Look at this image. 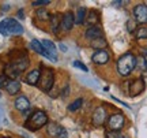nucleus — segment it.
<instances>
[{
	"label": "nucleus",
	"mask_w": 147,
	"mask_h": 138,
	"mask_svg": "<svg viewBox=\"0 0 147 138\" xmlns=\"http://www.w3.org/2000/svg\"><path fill=\"white\" fill-rule=\"evenodd\" d=\"M136 67L139 69V71H146L147 66H146V59L144 56H140V58H136Z\"/></svg>",
	"instance_id": "nucleus-25"
},
{
	"label": "nucleus",
	"mask_w": 147,
	"mask_h": 138,
	"mask_svg": "<svg viewBox=\"0 0 147 138\" xmlns=\"http://www.w3.org/2000/svg\"><path fill=\"white\" fill-rule=\"evenodd\" d=\"M42 45L45 47V49H47V52L49 53L51 59H52L53 62H56V60H57V55H56V45H55L52 41H49V40H44V41H42Z\"/></svg>",
	"instance_id": "nucleus-17"
},
{
	"label": "nucleus",
	"mask_w": 147,
	"mask_h": 138,
	"mask_svg": "<svg viewBox=\"0 0 147 138\" xmlns=\"http://www.w3.org/2000/svg\"><path fill=\"white\" fill-rule=\"evenodd\" d=\"M27 66H29V62H27L26 58L16 59V60H14L12 63L7 66V75L10 77L11 80H16V77L21 74L23 70L27 69Z\"/></svg>",
	"instance_id": "nucleus-3"
},
{
	"label": "nucleus",
	"mask_w": 147,
	"mask_h": 138,
	"mask_svg": "<svg viewBox=\"0 0 147 138\" xmlns=\"http://www.w3.org/2000/svg\"><path fill=\"white\" fill-rule=\"evenodd\" d=\"M91 47L98 49V51H104V48L106 47V41L104 38H98V40H94L91 41Z\"/></svg>",
	"instance_id": "nucleus-22"
},
{
	"label": "nucleus",
	"mask_w": 147,
	"mask_h": 138,
	"mask_svg": "<svg viewBox=\"0 0 147 138\" xmlns=\"http://www.w3.org/2000/svg\"><path fill=\"white\" fill-rule=\"evenodd\" d=\"M68 94H69V88H68V85H67L65 89H64V97H67Z\"/></svg>",
	"instance_id": "nucleus-32"
},
{
	"label": "nucleus",
	"mask_w": 147,
	"mask_h": 138,
	"mask_svg": "<svg viewBox=\"0 0 147 138\" xmlns=\"http://www.w3.org/2000/svg\"><path fill=\"white\" fill-rule=\"evenodd\" d=\"M45 124H48V115L44 111H40V109L33 112L30 120L26 123V126L30 128V130H33V131L44 127Z\"/></svg>",
	"instance_id": "nucleus-4"
},
{
	"label": "nucleus",
	"mask_w": 147,
	"mask_h": 138,
	"mask_svg": "<svg viewBox=\"0 0 147 138\" xmlns=\"http://www.w3.org/2000/svg\"><path fill=\"white\" fill-rule=\"evenodd\" d=\"M32 48L36 51L37 53H41L42 56H45V58L51 59V56H49V53L47 52V49H45V47L42 45V43H40L38 40H33L32 41Z\"/></svg>",
	"instance_id": "nucleus-18"
},
{
	"label": "nucleus",
	"mask_w": 147,
	"mask_h": 138,
	"mask_svg": "<svg viewBox=\"0 0 147 138\" xmlns=\"http://www.w3.org/2000/svg\"><path fill=\"white\" fill-rule=\"evenodd\" d=\"M15 108L18 109V111L21 112H26L29 108H30V101L27 100V97H25V96H19V97H16L15 100Z\"/></svg>",
	"instance_id": "nucleus-13"
},
{
	"label": "nucleus",
	"mask_w": 147,
	"mask_h": 138,
	"mask_svg": "<svg viewBox=\"0 0 147 138\" xmlns=\"http://www.w3.org/2000/svg\"><path fill=\"white\" fill-rule=\"evenodd\" d=\"M128 26H129V27H128V32H134V30H135V27H134V23H131V21H129V22H128Z\"/></svg>",
	"instance_id": "nucleus-31"
},
{
	"label": "nucleus",
	"mask_w": 147,
	"mask_h": 138,
	"mask_svg": "<svg viewBox=\"0 0 147 138\" xmlns=\"http://www.w3.org/2000/svg\"><path fill=\"white\" fill-rule=\"evenodd\" d=\"M5 90L8 92V94H16L18 92L21 90V82L18 80H10L7 81V84H5Z\"/></svg>",
	"instance_id": "nucleus-16"
},
{
	"label": "nucleus",
	"mask_w": 147,
	"mask_h": 138,
	"mask_svg": "<svg viewBox=\"0 0 147 138\" xmlns=\"http://www.w3.org/2000/svg\"><path fill=\"white\" fill-rule=\"evenodd\" d=\"M106 120V109L104 107H98L95 108L94 114H93V124L94 126H102Z\"/></svg>",
	"instance_id": "nucleus-9"
},
{
	"label": "nucleus",
	"mask_w": 147,
	"mask_h": 138,
	"mask_svg": "<svg viewBox=\"0 0 147 138\" xmlns=\"http://www.w3.org/2000/svg\"><path fill=\"white\" fill-rule=\"evenodd\" d=\"M106 138H123L120 134H117L116 131H109V133L106 134Z\"/></svg>",
	"instance_id": "nucleus-29"
},
{
	"label": "nucleus",
	"mask_w": 147,
	"mask_h": 138,
	"mask_svg": "<svg viewBox=\"0 0 147 138\" xmlns=\"http://www.w3.org/2000/svg\"><path fill=\"white\" fill-rule=\"evenodd\" d=\"M40 81H41V88L42 90H51L52 89L53 84H55V74L51 69H44V71L41 73V77H40Z\"/></svg>",
	"instance_id": "nucleus-6"
},
{
	"label": "nucleus",
	"mask_w": 147,
	"mask_h": 138,
	"mask_svg": "<svg viewBox=\"0 0 147 138\" xmlns=\"http://www.w3.org/2000/svg\"><path fill=\"white\" fill-rule=\"evenodd\" d=\"M135 37H136L138 40H144V38H147V27L143 26V25L138 26L136 30H135Z\"/></svg>",
	"instance_id": "nucleus-20"
},
{
	"label": "nucleus",
	"mask_w": 147,
	"mask_h": 138,
	"mask_svg": "<svg viewBox=\"0 0 147 138\" xmlns=\"http://www.w3.org/2000/svg\"><path fill=\"white\" fill-rule=\"evenodd\" d=\"M51 3L49 0H34V1H32V5H34V7H41V5H48Z\"/></svg>",
	"instance_id": "nucleus-27"
},
{
	"label": "nucleus",
	"mask_w": 147,
	"mask_h": 138,
	"mask_svg": "<svg viewBox=\"0 0 147 138\" xmlns=\"http://www.w3.org/2000/svg\"><path fill=\"white\" fill-rule=\"evenodd\" d=\"M102 29L100 26H90L86 32H84V36L86 38H89L90 41H94V40H98V38H102Z\"/></svg>",
	"instance_id": "nucleus-11"
},
{
	"label": "nucleus",
	"mask_w": 147,
	"mask_h": 138,
	"mask_svg": "<svg viewBox=\"0 0 147 138\" xmlns=\"http://www.w3.org/2000/svg\"><path fill=\"white\" fill-rule=\"evenodd\" d=\"M47 131L49 135H52V137H57V138H67L68 137V133H67V130L61 126H59L56 123H49L47 126Z\"/></svg>",
	"instance_id": "nucleus-8"
},
{
	"label": "nucleus",
	"mask_w": 147,
	"mask_h": 138,
	"mask_svg": "<svg viewBox=\"0 0 147 138\" xmlns=\"http://www.w3.org/2000/svg\"><path fill=\"white\" fill-rule=\"evenodd\" d=\"M116 67H117V73L121 77H128L134 70L136 69V56L131 52L124 53L123 56L119 58Z\"/></svg>",
	"instance_id": "nucleus-1"
},
{
	"label": "nucleus",
	"mask_w": 147,
	"mask_h": 138,
	"mask_svg": "<svg viewBox=\"0 0 147 138\" xmlns=\"http://www.w3.org/2000/svg\"><path fill=\"white\" fill-rule=\"evenodd\" d=\"M37 18H38L40 21H48V19L51 18V14H49L47 10H44V8H42V10L37 11Z\"/></svg>",
	"instance_id": "nucleus-26"
},
{
	"label": "nucleus",
	"mask_w": 147,
	"mask_h": 138,
	"mask_svg": "<svg viewBox=\"0 0 147 138\" xmlns=\"http://www.w3.org/2000/svg\"><path fill=\"white\" fill-rule=\"evenodd\" d=\"M134 19L140 23L144 25L147 23V5L146 4H138L134 8Z\"/></svg>",
	"instance_id": "nucleus-7"
},
{
	"label": "nucleus",
	"mask_w": 147,
	"mask_h": 138,
	"mask_svg": "<svg viewBox=\"0 0 147 138\" xmlns=\"http://www.w3.org/2000/svg\"><path fill=\"white\" fill-rule=\"evenodd\" d=\"M0 33L3 36H8V34H22L23 33V27L19 22H16L12 18H7L0 22Z\"/></svg>",
	"instance_id": "nucleus-2"
},
{
	"label": "nucleus",
	"mask_w": 147,
	"mask_h": 138,
	"mask_svg": "<svg viewBox=\"0 0 147 138\" xmlns=\"http://www.w3.org/2000/svg\"><path fill=\"white\" fill-rule=\"evenodd\" d=\"M86 22L89 23L90 26H95V23L98 22V12H97V11H94V10H91L89 12V15H87Z\"/></svg>",
	"instance_id": "nucleus-21"
},
{
	"label": "nucleus",
	"mask_w": 147,
	"mask_h": 138,
	"mask_svg": "<svg viewBox=\"0 0 147 138\" xmlns=\"http://www.w3.org/2000/svg\"><path fill=\"white\" fill-rule=\"evenodd\" d=\"M82 104H83V99H76L74 103H71L68 105V111H71V112L76 111V109H79L82 107Z\"/></svg>",
	"instance_id": "nucleus-24"
},
{
	"label": "nucleus",
	"mask_w": 147,
	"mask_h": 138,
	"mask_svg": "<svg viewBox=\"0 0 147 138\" xmlns=\"http://www.w3.org/2000/svg\"><path fill=\"white\" fill-rule=\"evenodd\" d=\"M144 90V81L143 80H135L129 85V93L131 96H136Z\"/></svg>",
	"instance_id": "nucleus-15"
},
{
	"label": "nucleus",
	"mask_w": 147,
	"mask_h": 138,
	"mask_svg": "<svg viewBox=\"0 0 147 138\" xmlns=\"http://www.w3.org/2000/svg\"><path fill=\"white\" fill-rule=\"evenodd\" d=\"M59 47H60V49H61L63 52H67V45H64V44H60Z\"/></svg>",
	"instance_id": "nucleus-33"
},
{
	"label": "nucleus",
	"mask_w": 147,
	"mask_h": 138,
	"mask_svg": "<svg viewBox=\"0 0 147 138\" xmlns=\"http://www.w3.org/2000/svg\"><path fill=\"white\" fill-rule=\"evenodd\" d=\"M74 23H75V16H74L72 12H65L61 18V22H60V27L65 30V32H69L74 27Z\"/></svg>",
	"instance_id": "nucleus-10"
},
{
	"label": "nucleus",
	"mask_w": 147,
	"mask_h": 138,
	"mask_svg": "<svg viewBox=\"0 0 147 138\" xmlns=\"http://www.w3.org/2000/svg\"><path fill=\"white\" fill-rule=\"evenodd\" d=\"M5 84H7V77H5V75H1V77H0V88H1V86H5Z\"/></svg>",
	"instance_id": "nucleus-30"
},
{
	"label": "nucleus",
	"mask_w": 147,
	"mask_h": 138,
	"mask_svg": "<svg viewBox=\"0 0 147 138\" xmlns=\"http://www.w3.org/2000/svg\"><path fill=\"white\" fill-rule=\"evenodd\" d=\"M60 16L59 15H53L52 16V21H51V27H52V32L53 33H57V29L60 27Z\"/></svg>",
	"instance_id": "nucleus-23"
},
{
	"label": "nucleus",
	"mask_w": 147,
	"mask_h": 138,
	"mask_svg": "<svg viewBox=\"0 0 147 138\" xmlns=\"http://www.w3.org/2000/svg\"><path fill=\"white\" fill-rule=\"evenodd\" d=\"M144 59H146V66H147V55H146V56H144Z\"/></svg>",
	"instance_id": "nucleus-35"
},
{
	"label": "nucleus",
	"mask_w": 147,
	"mask_h": 138,
	"mask_svg": "<svg viewBox=\"0 0 147 138\" xmlns=\"http://www.w3.org/2000/svg\"><path fill=\"white\" fill-rule=\"evenodd\" d=\"M109 59H110V56L106 51H95L93 53V56H91V60L95 64H106L109 62Z\"/></svg>",
	"instance_id": "nucleus-12"
},
{
	"label": "nucleus",
	"mask_w": 147,
	"mask_h": 138,
	"mask_svg": "<svg viewBox=\"0 0 147 138\" xmlns=\"http://www.w3.org/2000/svg\"><path fill=\"white\" fill-rule=\"evenodd\" d=\"M40 77H41V71L40 70H32V71H29L26 75V84H29V85H37L38 82H40Z\"/></svg>",
	"instance_id": "nucleus-14"
},
{
	"label": "nucleus",
	"mask_w": 147,
	"mask_h": 138,
	"mask_svg": "<svg viewBox=\"0 0 147 138\" xmlns=\"http://www.w3.org/2000/svg\"><path fill=\"white\" fill-rule=\"evenodd\" d=\"M72 64H74V67H78V69H80L82 71H84V73L87 71V66H86V64H83L80 60H75Z\"/></svg>",
	"instance_id": "nucleus-28"
},
{
	"label": "nucleus",
	"mask_w": 147,
	"mask_h": 138,
	"mask_svg": "<svg viewBox=\"0 0 147 138\" xmlns=\"http://www.w3.org/2000/svg\"><path fill=\"white\" fill-rule=\"evenodd\" d=\"M18 16H19V18H25V16H23V10L18 11Z\"/></svg>",
	"instance_id": "nucleus-34"
},
{
	"label": "nucleus",
	"mask_w": 147,
	"mask_h": 138,
	"mask_svg": "<svg viewBox=\"0 0 147 138\" xmlns=\"http://www.w3.org/2000/svg\"><path fill=\"white\" fill-rule=\"evenodd\" d=\"M86 12H87V10L84 7H79L78 12H76V18H75V23H78V25L83 23L86 19Z\"/></svg>",
	"instance_id": "nucleus-19"
},
{
	"label": "nucleus",
	"mask_w": 147,
	"mask_h": 138,
	"mask_svg": "<svg viewBox=\"0 0 147 138\" xmlns=\"http://www.w3.org/2000/svg\"><path fill=\"white\" fill-rule=\"evenodd\" d=\"M124 123H125V118L123 114H113L110 115V118L108 119V128L110 131H119L124 127Z\"/></svg>",
	"instance_id": "nucleus-5"
}]
</instances>
